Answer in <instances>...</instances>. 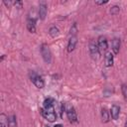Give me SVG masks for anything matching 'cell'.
<instances>
[{
    "label": "cell",
    "instance_id": "cell-1",
    "mask_svg": "<svg viewBox=\"0 0 127 127\" xmlns=\"http://www.w3.org/2000/svg\"><path fill=\"white\" fill-rule=\"evenodd\" d=\"M41 114L43 115V117H45L50 122H55L57 120V114L54 112V107L48 108V109L42 108L41 109Z\"/></svg>",
    "mask_w": 127,
    "mask_h": 127
},
{
    "label": "cell",
    "instance_id": "cell-6",
    "mask_svg": "<svg viewBox=\"0 0 127 127\" xmlns=\"http://www.w3.org/2000/svg\"><path fill=\"white\" fill-rule=\"evenodd\" d=\"M97 45H98V48H99V51L100 52H105L108 48V44H107V40L105 37L103 36H100L97 40Z\"/></svg>",
    "mask_w": 127,
    "mask_h": 127
},
{
    "label": "cell",
    "instance_id": "cell-19",
    "mask_svg": "<svg viewBox=\"0 0 127 127\" xmlns=\"http://www.w3.org/2000/svg\"><path fill=\"white\" fill-rule=\"evenodd\" d=\"M119 10H120L119 7L115 5V6H112V7L110 8V13H111L112 15H116V14L119 13Z\"/></svg>",
    "mask_w": 127,
    "mask_h": 127
},
{
    "label": "cell",
    "instance_id": "cell-7",
    "mask_svg": "<svg viewBox=\"0 0 127 127\" xmlns=\"http://www.w3.org/2000/svg\"><path fill=\"white\" fill-rule=\"evenodd\" d=\"M47 11H48V9H47V4H46V2H41V3H40V6H39V17H40V19L44 20V19L46 18V16H47Z\"/></svg>",
    "mask_w": 127,
    "mask_h": 127
},
{
    "label": "cell",
    "instance_id": "cell-11",
    "mask_svg": "<svg viewBox=\"0 0 127 127\" xmlns=\"http://www.w3.org/2000/svg\"><path fill=\"white\" fill-rule=\"evenodd\" d=\"M104 63L106 66H112L113 64V54L111 52L106 53L105 57H104Z\"/></svg>",
    "mask_w": 127,
    "mask_h": 127
},
{
    "label": "cell",
    "instance_id": "cell-20",
    "mask_svg": "<svg viewBox=\"0 0 127 127\" xmlns=\"http://www.w3.org/2000/svg\"><path fill=\"white\" fill-rule=\"evenodd\" d=\"M76 33H77V27H76V24L74 23L70 28V36H76Z\"/></svg>",
    "mask_w": 127,
    "mask_h": 127
},
{
    "label": "cell",
    "instance_id": "cell-23",
    "mask_svg": "<svg viewBox=\"0 0 127 127\" xmlns=\"http://www.w3.org/2000/svg\"><path fill=\"white\" fill-rule=\"evenodd\" d=\"M106 3H107V1H95V4H97V5H103Z\"/></svg>",
    "mask_w": 127,
    "mask_h": 127
},
{
    "label": "cell",
    "instance_id": "cell-18",
    "mask_svg": "<svg viewBox=\"0 0 127 127\" xmlns=\"http://www.w3.org/2000/svg\"><path fill=\"white\" fill-rule=\"evenodd\" d=\"M121 91H122V94H123L124 99L127 101V85L126 84H122L121 85Z\"/></svg>",
    "mask_w": 127,
    "mask_h": 127
},
{
    "label": "cell",
    "instance_id": "cell-10",
    "mask_svg": "<svg viewBox=\"0 0 127 127\" xmlns=\"http://www.w3.org/2000/svg\"><path fill=\"white\" fill-rule=\"evenodd\" d=\"M27 29L31 33L36 32V20L34 18H29L27 21Z\"/></svg>",
    "mask_w": 127,
    "mask_h": 127
},
{
    "label": "cell",
    "instance_id": "cell-3",
    "mask_svg": "<svg viewBox=\"0 0 127 127\" xmlns=\"http://www.w3.org/2000/svg\"><path fill=\"white\" fill-rule=\"evenodd\" d=\"M88 47H89V53H90L91 58H92L93 60H97V59L99 58V53H100L97 43H95V41L91 40V41L89 42V46H88Z\"/></svg>",
    "mask_w": 127,
    "mask_h": 127
},
{
    "label": "cell",
    "instance_id": "cell-8",
    "mask_svg": "<svg viewBox=\"0 0 127 127\" xmlns=\"http://www.w3.org/2000/svg\"><path fill=\"white\" fill-rule=\"evenodd\" d=\"M76 44H77V38H76V36H71L69 38V40H68V43H67V49H66L67 52L68 53L72 52L75 49Z\"/></svg>",
    "mask_w": 127,
    "mask_h": 127
},
{
    "label": "cell",
    "instance_id": "cell-4",
    "mask_svg": "<svg viewBox=\"0 0 127 127\" xmlns=\"http://www.w3.org/2000/svg\"><path fill=\"white\" fill-rule=\"evenodd\" d=\"M30 78H31L32 82H33L38 88H43V87H44V85H45L44 79H43L39 74H37L36 72L30 71Z\"/></svg>",
    "mask_w": 127,
    "mask_h": 127
},
{
    "label": "cell",
    "instance_id": "cell-26",
    "mask_svg": "<svg viewBox=\"0 0 127 127\" xmlns=\"http://www.w3.org/2000/svg\"><path fill=\"white\" fill-rule=\"evenodd\" d=\"M125 127H127V118H126V122H125Z\"/></svg>",
    "mask_w": 127,
    "mask_h": 127
},
{
    "label": "cell",
    "instance_id": "cell-22",
    "mask_svg": "<svg viewBox=\"0 0 127 127\" xmlns=\"http://www.w3.org/2000/svg\"><path fill=\"white\" fill-rule=\"evenodd\" d=\"M14 5H15L17 8H22L23 2H22V1H16V2H14Z\"/></svg>",
    "mask_w": 127,
    "mask_h": 127
},
{
    "label": "cell",
    "instance_id": "cell-16",
    "mask_svg": "<svg viewBox=\"0 0 127 127\" xmlns=\"http://www.w3.org/2000/svg\"><path fill=\"white\" fill-rule=\"evenodd\" d=\"M8 125H9V127H17V119L14 114H12L8 117Z\"/></svg>",
    "mask_w": 127,
    "mask_h": 127
},
{
    "label": "cell",
    "instance_id": "cell-24",
    "mask_svg": "<svg viewBox=\"0 0 127 127\" xmlns=\"http://www.w3.org/2000/svg\"><path fill=\"white\" fill-rule=\"evenodd\" d=\"M4 4H5L6 6H10V5L12 4V2H11V1H4Z\"/></svg>",
    "mask_w": 127,
    "mask_h": 127
},
{
    "label": "cell",
    "instance_id": "cell-21",
    "mask_svg": "<svg viewBox=\"0 0 127 127\" xmlns=\"http://www.w3.org/2000/svg\"><path fill=\"white\" fill-rule=\"evenodd\" d=\"M65 110H66V109H65V105L63 103V104H62V108H61V117H62V118H64V112Z\"/></svg>",
    "mask_w": 127,
    "mask_h": 127
},
{
    "label": "cell",
    "instance_id": "cell-2",
    "mask_svg": "<svg viewBox=\"0 0 127 127\" xmlns=\"http://www.w3.org/2000/svg\"><path fill=\"white\" fill-rule=\"evenodd\" d=\"M41 54H42L44 61L47 64H50L52 62V53H51V50L47 44H43L41 46Z\"/></svg>",
    "mask_w": 127,
    "mask_h": 127
},
{
    "label": "cell",
    "instance_id": "cell-17",
    "mask_svg": "<svg viewBox=\"0 0 127 127\" xmlns=\"http://www.w3.org/2000/svg\"><path fill=\"white\" fill-rule=\"evenodd\" d=\"M52 107H54V99L51 98V97L45 99V101H44V108L48 109V108H52Z\"/></svg>",
    "mask_w": 127,
    "mask_h": 127
},
{
    "label": "cell",
    "instance_id": "cell-5",
    "mask_svg": "<svg viewBox=\"0 0 127 127\" xmlns=\"http://www.w3.org/2000/svg\"><path fill=\"white\" fill-rule=\"evenodd\" d=\"M66 116L67 119L69 120L70 123H76L77 122V115H76V111L72 106H69L66 109Z\"/></svg>",
    "mask_w": 127,
    "mask_h": 127
},
{
    "label": "cell",
    "instance_id": "cell-14",
    "mask_svg": "<svg viewBox=\"0 0 127 127\" xmlns=\"http://www.w3.org/2000/svg\"><path fill=\"white\" fill-rule=\"evenodd\" d=\"M49 34H50L51 37L56 38V37L59 36V34H60V30H59L58 27H56V26H52V27L50 28V30H49Z\"/></svg>",
    "mask_w": 127,
    "mask_h": 127
},
{
    "label": "cell",
    "instance_id": "cell-13",
    "mask_svg": "<svg viewBox=\"0 0 127 127\" xmlns=\"http://www.w3.org/2000/svg\"><path fill=\"white\" fill-rule=\"evenodd\" d=\"M0 127H9V125H8V117L4 113L0 114Z\"/></svg>",
    "mask_w": 127,
    "mask_h": 127
},
{
    "label": "cell",
    "instance_id": "cell-12",
    "mask_svg": "<svg viewBox=\"0 0 127 127\" xmlns=\"http://www.w3.org/2000/svg\"><path fill=\"white\" fill-rule=\"evenodd\" d=\"M119 50H120V40L117 38H114L112 40V51L115 55H117L119 53Z\"/></svg>",
    "mask_w": 127,
    "mask_h": 127
},
{
    "label": "cell",
    "instance_id": "cell-9",
    "mask_svg": "<svg viewBox=\"0 0 127 127\" xmlns=\"http://www.w3.org/2000/svg\"><path fill=\"white\" fill-rule=\"evenodd\" d=\"M119 113H120V107L118 105H116V104L112 105L111 109H110V115H111L112 119L116 120L119 117Z\"/></svg>",
    "mask_w": 127,
    "mask_h": 127
},
{
    "label": "cell",
    "instance_id": "cell-27",
    "mask_svg": "<svg viewBox=\"0 0 127 127\" xmlns=\"http://www.w3.org/2000/svg\"><path fill=\"white\" fill-rule=\"evenodd\" d=\"M44 127H48V126H44Z\"/></svg>",
    "mask_w": 127,
    "mask_h": 127
},
{
    "label": "cell",
    "instance_id": "cell-25",
    "mask_svg": "<svg viewBox=\"0 0 127 127\" xmlns=\"http://www.w3.org/2000/svg\"><path fill=\"white\" fill-rule=\"evenodd\" d=\"M54 127H63V126H62L61 124H57V125H55Z\"/></svg>",
    "mask_w": 127,
    "mask_h": 127
},
{
    "label": "cell",
    "instance_id": "cell-15",
    "mask_svg": "<svg viewBox=\"0 0 127 127\" xmlns=\"http://www.w3.org/2000/svg\"><path fill=\"white\" fill-rule=\"evenodd\" d=\"M101 118H102V122H104V123L109 121V112L107 111L106 108L101 109Z\"/></svg>",
    "mask_w": 127,
    "mask_h": 127
}]
</instances>
